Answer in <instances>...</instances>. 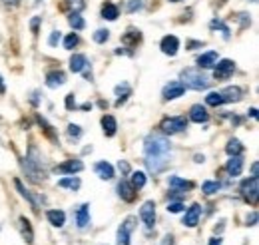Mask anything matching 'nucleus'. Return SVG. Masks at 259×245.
I'll return each instance as SVG.
<instances>
[{
	"label": "nucleus",
	"instance_id": "34",
	"mask_svg": "<svg viewBox=\"0 0 259 245\" xmlns=\"http://www.w3.org/2000/svg\"><path fill=\"white\" fill-rule=\"evenodd\" d=\"M209 28H211V30H220L224 34L226 40H229V36H231V34H229V26H227L224 20H220V18H213V20L209 22Z\"/></svg>",
	"mask_w": 259,
	"mask_h": 245
},
{
	"label": "nucleus",
	"instance_id": "46",
	"mask_svg": "<svg viewBox=\"0 0 259 245\" xmlns=\"http://www.w3.org/2000/svg\"><path fill=\"white\" fill-rule=\"evenodd\" d=\"M235 18L241 22V28H247V26L251 24V18H249L247 14H235Z\"/></svg>",
	"mask_w": 259,
	"mask_h": 245
},
{
	"label": "nucleus",
	"instance_id": "51",
	"mask_svg": "<svg viewBox=\"0 0 259 245\" xmlns=\"http://www.w3.org/2000/svg\"><path fill=\"white\" fill-rule=\"evenodd\" d=\"M197 46H203V42H197V40H194V42H188V50H195Z\"/></svg>",
	"mask_w": 259,
	"mask_h": 245
},
{
	"label": "nucleus",
	"instance_id": "27",
	"mask_svg": "<svg viewBox=\"0 0 259 245\" xmlns=\"http://www.w3.org/2000/svg\"><path fill=\"white\" fill-rule=\"evenodd\" d=\"M14 185H16V189L20 191V195H22V197H24V199L30 203V208H32V210H40V199H38V197H34L32 193H30V191H28V189L22 185V182H20V180H14Z\"/></svg>",
	"mask_w": 259,
	"mask_h": 245
},
{
	"label": "nucleus",
	"instance_id": "23",
	"mask_svg": "<svg viewBox=\"0 0 259 245\" xmlns=\"http://www.w3.org/2000/svg\"><path fill=\"white\" fill-rule=\"evenodd\" d=\"M102 132H104L106 138H114V136H116V132H118V122H116L114 116H110V114H104V116H102Z\"/></svg>",
	"mask_w": 259,
	"mask_h": 245
},
{
	"label": "nucleus",
	"instance_id": "10",
	"mask_svg": "<svg viewBox=\"0 0 259 245\" xmlns=\"http://www.w3.org/2000/svg\"><path fill=\"white\" fill-rule=\"evenodd\" d=\"M160 48H162V52L165 54V56L174 58V56L180 52V38H178V36H174V34L163 36L162 42H160Z\"/></svg>",
	"mask_w": 259,
	"mask_h": 245
},
{
	"label": "nucleus",
	"instance_id": "20",
	"mask_svg": "<svg viewBox=\"0 0 259 245\" xmlns=\"http://www.w3.org/2000/svg\"><path fill=\"white\" fill-rule=\"evenodd\" d=\"M118 195L124 199V201H128V203H132L134 199H136V195H138V191L132 187V184H130V180H120V184H118Z\"/></svg>",
	"mask_w": 259,
	"mask_h": 245
},
{
	"label": "nucleus",
	"instance_id": "32",
	"mask_svg": "<svg viewBox=\"0 0 259 245\" xmlns=\"http://www.w3.org/2000/svg\"><path fill=\"white\" fill-rule=\"evenodd\" d=\"M243 144L237 140V138H233V140H229L227 142V146H226V153L227 155H241L243 153Z\"/></svg>",
	"mask_w": 259,
	"mask_h": 245
},
{
	"label": "nucleus",
	"instance_id": "47",
	"mask_svg": "<svg viewBox=\"0 0 259 245\" xmlns=\"http://www.w3.org/2000/svg\"><path fill=\"white\" fill-rule=\"evenodd\" d=\"M118 170L122 172V176H128L130 172H132L130 164H128V161H124V159H120V161H118Z\"/></svg>",
	"mask_w": 259,
	"mask_h": 245
},
{
	"label": "nucleus",
	"instance_id": "38",
	"mask_svg": "<svg viewBox=\"0 0 259 245\" xmlns=\"http://www.w3.org/2000/svg\"><path fill=\"white\" fill-rule=\"evenodd\" d=\"M144 6H146V0H128L126 2V12H130V14L140 12Z\"/></svg>",
	"mask_w": 259,
	"mask_h": 245
},
{
	"label": "nucleus",
	"instance_id": "9",
	"mask_svg": "<svg viewBox=\"0 0 259 245\" xmlns=\"http://www.w3.org/2000/svg\"><path fill=\"white\" fill-rule=\"evenodd\" d=\"M186 86L180 82V80H174V82H169V84H165L162 90V96L165 102H169V100H178V98H182L184 94H186Z\"/></svg>",
	"mask_w": 259,
	"mask_h": 245
},
{
	"label": "nucleus",
	"instance_id": "22",
	"mask_svg": "<svg viewBox=\"0 0 259 245\" xmlns=\"http://www.w3.org/2000/svg\"><path fill=\"white\" fill-rule=\"evenodd\" d=\"M220 94L224 96V102L231 104V102H241L243 100V90L239 86H227L224 90H220Z\"/></svg>",
	"mask_w": 259,
	"mask_h": 245
},
{
	"label": "nucleus",
	"instance_id": "30",
	"mask_svg": "<svg viewBox=\"0 0 259 245\" xmlns=\"http://www.w3.org/2000/svg\"><path fill=\"white\" fill-rule=\"evenodd\" d=\"M80 178L78 176H64V178H60L58 180V187H62V189H72V191H76V189H80Z\"/></svg>",
	"mask_w": 259,
	"mask_h": 245
},
{
	"label": "nucleus",
	"instance_id": "44",
	"mask_svg": "<svg viewBox=\"0 0 259 245\" xmlns=\"http://www.w3.org/2000/svg\"><path fill=\"white\" fill-rule=\"evenodd\" d=\"M60 40H62V32L54 30L52 34H50V38H48V46H50V48H56Z\"/></svg>",
	"mask_w": 259,
	"mask_h": 245
},
{
	"label": "nucleus",
	"instance_id": "37",
	"mask_svg": "<svg viewBox=\"0 0 259 245\" xmlns=\"http://www.w3.org/2000/svg\"><path fill=\"white\" fill-rule=\"evenodd\" d=\"M78 42H80L78 34H76V32H70L64 40H62V46H64V50H74V48L78 46Z\"/></svg>",
	"mask_w": 259,
	"mask_h": 245
},
{
	"label": "nucleus",
	"instance_id": "36",
	"mask_svg": "<svg viewBox=\"0 0 259 245\" xmlns=\"http://www.w3.org/2000/svg\"><path fill=\"white\" fill-rule=\"evenodd\" d=\"M220 189H222V184H220V182H213V180H207V182L201 184V191H203L205 195H213V193H218Z\"/></svg>",
	"mask_w": 259,
	"mask_h": 245
},
{
	"label": "nucleus",
	"instance_id": "48",
	"mask_svg": "<svg viewBox=\"0 0 259 245\" xmlns=\"http://www.w3.org/2000/svg\"><path fill=\"white\" fill-rule=\"evenodd\" d=\"M40 22H42V16H34L32 20H30V28H32L34 34H38V26H40Z\"/></svg>",
	"mask_w": 259,
	"mask_h": 245
},
{
	"label": "nucleus",
	"instance_id": "7",
	"mask_svg": "<svg viewBox=\"0 0 259 245\" xmlns=\"http://www.w3.org/2000/svg\"><path fill=\"white\" fill-rule=\"evenodd\" d=\"M140 219L144 221L146 229H154L156 227V201L148 199V201L142 203V208H140Z\"/></svg>",
	"mask_w": 259,
	"mask_h": 245
},
{
	"label": "nucleus",
	"instance_id": "33",
	"mask_svg": "<svg viewBox=\"0 0 259 245\" xmlns=\"http://www.w3.org/2000/svg\"><path fill=\"white\" fill-rule=\"evenodd\" d=\"M68 24L74 28V32L76 30H84L86 28V20L78 14V12H70V16H68Z\"/></svg>",
	"mask_w": 259,
	"mask_h": 245
},
{
	"label": "nucleus",
	"instance_id": "45",
	"mask_svg": "<svg viewBox=\"0 0 259 245\" xmlns=\"http://www.w3.org/2000/svg\"><path fill=\"white\" fill-rule=\"evenodd\" d=\"M64 104H66V110H70V112L78 108V104H76V96H74V94H68V96H66Z\"/></svg>",
	"mask_w": 259,
	"mask_h": 245
},
{
	"label": "nucleus",
	"instance_id": "43",
	"mask_svg": "<svg viewBox=\"0 0 259 245\" xmlns=\"http://www.w3.org/2000/svg\"><path fill=\"white\" fill-rule=\"evenodd\" d=\"M167 212L169 214H180V212H186V206H184V201H169Z\"/></svg>",
	"mask_w": 259,
	"mask_h": 245
},
{
	"label": "nucleus",
	"instance_id": "35",
	"mask_svg": "<svg viewBox=\"0 0 259 245\" xmlns=\"http://www.w3.org/2000/svg\"><path fill=\"white\" fill-rule=\"evenodd\" d=\"M224 96L220 92H209L205 96V106H211V108H218V106H224Z\"/></svg>",
	"mask_w": 259,
	"mask_h": 245
},
{
	"label": "nucleus",
	"instance_id": "12",
	"mask_svg": "<svg viewBox=\"0 0 259 245\" xmlns=\"http://www.w3.org/2000/svg\"><path fill=\"white\" fill-rule=\"evenodd\" d=\"M226 172L229 178H239L243 172V155H229L226 164Z\"/></svg>",
	"mask_w": 259,
	"mask_h": 245
},
{
	"label": "nucleus",
	"instance_id": "14",
	"mask_svg": "<svg viewBox=\"0 0 259 245\" xmlns=\"http://www.w3.org/2000/svg\"><path fill=\"white\" fill-rule=\"evenodd\" d=\"M90 223H92L90 206H88V203H82V206L76 210V225H78V229H88Z\"/></svg>",
	"mask_w": 259,
	"mask_h": 245
},
{
	"label": "nucleus",
	"instance_id": "8",
	"mask_svg": "<svg viewBox=\"0 0 259 245\" xmlns=\"http://www.w3.org/2000/svg\"><path fill=\"white\" fill-rule=\"evenodd\" d=\"M235 72V62L224 58V60H218L213 66V78L215 80H229Z\"/></svg>",
	"mask_w": 259,
	"mask_h": 245
},
{
	"label": "nucleus",
	"instance_id": "42",
	"mask_svg": "<svg viewBox=\"0 0 259 245\" xmlns=\"http://www.w3.org/2000/svg\"><path fill=\"white\" fill-rule=\"evenodd\" d=\"M36 120H38V124H40V126L44 128V132H46V136H48L50 140H54V142H56V134H54V130H52V126H50V124L46 122V120H44L42 116H38Z\"/></svg>",
	"mask_w": 259,
	"mask_h": 245
},
{
	"label": "nucleus",
	"instance_id": "25",
	"mask_svg": "<svg viewBox=\"0 0 259 245\" xmlns=\"http://www.w3.org/2000/svg\"><path fill=\"white\" fill-rule=\"evenodd\" d=\"M86 66H88V58H86V54L76 52V54L70 58V72H72V74H80Z\"/></svg>",
	"mask_w": 259,
	"mask_h": 245
},
{
	"label": "nucleus",
	"instance_id": "19",
	"mask_svg": "<svg viewBox=\"0 0 259 245\" xmlns=\"http://www.w3.org/2000/svg\"><path fill=\"white\" fill-rule=\"evenodd\" d=\"M188 120H192V122H195V124H205L209 120V112H207L205 106L194 104V106L190 108V118H188Z\"/></svg>",
	"mask_w": 259,
	"mask_h": 245
},
{
	"label": "nucleus",
	"instance_id": "31",
	"mask_svg": "<svg viewBox=\"0 0 259 245\" xmlns=\"http://www.w3.org/2000/svg\"><path fill=\"white\" fill-rule=\"evenodd\" d=\"M146 182H148V178H146L144 172H130V184L136 191H140L146 185Z\"/></svg>",
	"mask_w": 259,
	"mask_h": 245
},
{
	"label": "nucleus",
	"instance_id": "1",
	"mask_svg": "<svg viewBox=\"0 0 259 245\" xmlns=\"http://www.w3.org/2000/svg\"><path fill=\"white\" fill-rule=\"evenodd\" d=\"M171 157V142L160 132H152L144 140V161L150 174L158 176L167 168Z\"/></svg>",
	"mask_w": 259,
	"mask_h": 245
},
{
	"label": "nucleus",
	"instance_id": "2",
	"mask_svg": "<svg viewBox=\"0 0 259 245\" xmlns=\"http://www.w3.org/2000/svg\"><path fill=\"white\" fill-rule=\"evenodd\" d=\"M20 164H22V170H24L26 178H28L32 184H42V182H46V178H48L46 161H44L42 153L38 152L36 146H30V150H28V153H26V157H24Z\"/></svg>",
	"mask_w": 259,
	"mask_h": 245
},
{
	"label": "nucleus",
	"instance_id": "13",
	"mask_svg": "<svg viewBox=\"0 0 259 245\" xmlns=\"http://www.w3.org/2000/svg\"><path fill=\"white\" fill-rule=\"evenodd\" d=\"M94 174H96L100 180L110 182V180H114L116 170H114V166L108 164V161H96V164H94Z\"/></svg>",
	"mask_w": 259,
	"mask_h": 245
},
{
	"label": "nucleus",
	"instance_id": "4",
	"mask_svg": "<svg viewBox=\"0 0 259 245\" xmlns=\"http://www.w3.org/2000/svg\"><path fill=\"white\" fill-rule=\"evenodd\" d=\"M239 191H241V197L249 203V206H257L259 199V178L251 176L247 180H243L239 185Z\"/></svg>",
	"mask_w": 259,
	"mask_h": 245
},
{
	"label": "nucleus",
	"instance_id": "59",
	"mask_svg": "<svg viewBox=\"0 0 259 245\" xmlns=\"http://www.w3.org/2000/svg\"><path fill=\"white\" fill-rule=\"evenodd\" d=\"M169 2H180V0H169Z\"/></svg>",
	"mask_w": 259,
	"mask_h": 245
},
{
	"label": "nucleus",
	"instance_id": "6",
	"mask_svg": "<svg viewBox=\"0 0 259 245\" xmlns=\"http://www.w3.org/2000/svg\"><path fill=\"white\" fill-rule=\"evenodd\" d=\"M138 225V217L136 215H128L120 227H118V233H116V239H118V245H130V237H132V231L136 229Z\"/></svg>",
	"mask_w": 259,
	"mask_h": 245
},
{
	"label": "nucleus",
	"instance_id": "15",
	"mask_svg": "<svg viewBox=\"0 0 259 245\" xmlns=\"http://www.w3.org/2000/svg\"><path fill=\"white\" fill-rule=\"evenodd\" d=\"M199 217H201V206L199 203H192L188 210H186V215H184V225L186 227H195L199 223Z\"/></svg>",
	"mask_w": 259,
	"mask_h": 245
},
{
	"label": "nucleus",
	"instance_id": "55",
	"mask_svg": "<svg viewBox=\"0 0 259 245\" xmlns=\"http://www.w3.org/2000/svg\"><path fill=\"white\" fill-rule=\"evenodd\" d=\"M80 110H92V104H90V102H86V104H82V106H80Z\"/></svg>",
	"mask_w": 259,
	"mask_h": 245
},
{
	"label": "nucleus",
	"instance_id": "41",
	"mask_svg": "<svg viewBox=\"0 0 259 245\" xmlns=\"http://www.w3.org/2000/svg\"><path fill=\"white\" fill-rule=\"evenodd\" d=\"M92 38H94V42L96 44H106L108 40H110V30H106V28H100L92 34Z\"/></svg>",
	"mask_w": 259,
	"mask_h": 245
},
{
	"label": "nucleus",
	"instance_id": "16",
	"mask_svg": "<svg viewBox=\"0 0 259 245\" xmlns=\"http://www.w3.org/2000/svg\"><path fill=\"white\" fill-rule=\"evenodd\" d=\"M218 60H220L218 52H215V50H207V52H203V54L197 56V68H201V70H211Z\"/></svg>",
	"mask_w": 259,
	"mask_h": 245
},
{
	"label": "nucleus",
	"instance_id": "53",
	"mask_svg": "<svg viewBox=\"0 0 259 245\" xmlns=\"http://www.w3.org/2000/svg\"><path fill=\"white\" fill-rule=\"evenodd\" d=\"M222 243H224L222 237H211V239H209V245H222Z\"/></svg>",
	"mask_w": 259,
	"mask_h": 245
},
{
	"label": "nucleus",
	"instance_id": "26",
	"mask_svg": "<svg viewBox=\"0 0 259 245\" xmlns=\"http://www.w3.org/2000/svg\"><path fill=\"white\" fill-rule=\"evenodd\" d=\"M46 219L52 227H64L66 223V214L62 210H48L46 212Z\"/></svg>",
	"mask_w": 259,
	"mask_h": 245
},
{
	"label": "nucleus",
	"instance_id": "50",
	"mask_svg": "<svg viewBox=\"0 0 259 245\" xmlns=\"http://www.w3.org/2000/svg\"><path fill=\"white\" fill-rule=\"evenodd\" d=\"M162 245H176V239H174V235H165L163 237Z\"/></svg>",
	"mask_w": 259,
	"mask_h": 245
},
{
	"label": "nucleus",
	"instance_id": "11",
	"mask_svg": "<svg viewBox=\"0 0 259 245\" xmlns=\"http://www.w3.org/2000/svg\"><path fill=\"white\" fill-rule=\"evenodd\" d=\"M82 170H84V161L82 159H66V161L56 166V172L58 174H64V176H76Z\"/></svg>",
	"mask_w": 259,
	"mask_h": 245
},
{
	"label": "nucleus",
	"instance_id": "49",
	"mask_svg": "<svg viewBox=\"0 0 259 245\" xmlns=\"http://www.w3.org/2000/svg\"><path fill=\"white\" fill-rule=\"evenodd\" d=\"M245 221H247V223H245L247 227H249V225H251V227H253V225H257V212H251V215H247V219H245Z\"/></svg>",
	"mask_w": 259,
	"mask_h": 245
},
{
	"label": "nucleus",
	"instance_id": "56",
	"mask_svg": "<svg viewBox=\"0 0 259 245\" xmlns=\"http://www.w3.org/2000/svg\"><path fill=\"white\" fill-rule=\"evenodd\" d=\"M249 116H251V118H255V120H257V108H251V110H249Z\"/></svg>",
	"mask_w": 259,
	"mask_h": 245
},
{
	"label": "nucleus",
	"instance_id": "18",
	"mask_svg": "<svg viewBox=\"0 0 259 245\" xmlns=\"http://www.w3.org/2000/svg\"><path fill=\"white\" fill-rule=\"evenodd\" d=\"M64 84H66V74L62 70H50V72L46 74V86H48V88L56 90V88H60V86H64Z\"/></svg>",
	"mask_w": 259,
	"mask_h": 245
},
{
	"label": "nucleus",
	"instance_id": "39",
	"mask_svg": "<svg viewBox=\"0 0 259 245\" xmlns=\"http://www.w3.org/2000/svg\"><path fill=\"white\" fill-rule=\"evenodd\" d=\"M66 134H68L70 140H80V138H82V128H80L78 124H68Z\"/></svg>",
	"mask_w": 259,
	"mask_h": 245
},
{
	"label": "nucleus",
	"instance_id": "24",
	"mask_svg": "<svg viewBox=\"0 0 259 245\" xmlns=\"http://www.w3.org/2000/svg\"><path fill=\"white\" fill-rule=\"evenodd\" d=\"M18 225H20V233H22V239L26 241V243L30 245L34 241V229H32V223H30V219H26L24 215L18 219Z\"/></svg>",
	"mask_w": 259,
	"mask_h": 245
},
{
	"label": "nucleus",
	"instance_id": "40",
	"mask_svg": "<svg viewBox=\"0 0 259 245\" xmlns=\"http://www.w3.org/2000/svg\"><path fill=\"white\" fill-rule=\"evenodd\" d=\"M66 6L70 8V12H82L86 8V0H66Z\"/></svg>",
	"mask_w": 259,
	"mask_h": 245
},
{
	"label": "nucleus",
	"instance_id": "17",
	"mask_svg": "<svg viewBox=\"0 0 259 245\" xmlns=\"http://www.w3.org/2000/svg\"><path fill=\"white\" fill-rule=\"evenodd\" d=\"M167 184H169L171 189L182 191V193H188V191H192V189H194V182L184 180V178H180V176H169V178H167Z\"/></svg>",
	"mask_w": 259,
	"mask_h": 245
},
{
	"label": "nucleus",
	"instance_id": "57",
	"mask_svg": "<svg viewBox=\"0 0 259 245\" xmlns=\"http://www.w3.org/2000/svg\"><path fill=\"white\" fill-rule=\"evenodd\" d=\"M195 161H197V164H203V161H205V157H203V155H199V153H197V155H195Z\"/></svg>",
	"mask_w": 259,
	"mask_h": 245
},
{
	"label": "nucleus",
	"instance_id": "5",
	"mask_svg": "<svg viewBox=\"0 0 259 245\" xmlns=\"http://www.w3.org/2000/svg\"><path fill=\"white\" fill-rule=\"evenodd\" d=\"M188 118L186 116H171V118H165L162 120L160 128H162L163 136H176V134H182L186 128H188Z\"/></svg>",
	"mask_w": 259,
	"mask_h": 245
},
{
	"label": "nucleus",
	"instance_id": "21",
	"mask_svg": "<svg viewBox=\"0 0 259 245\" xmlns=\"http://www.w3.org/2000/svg\"><path fill=\"white\" fill-rule=\"evenodd\" d=\"M140 42H142V32L138 28H134V26H130L128 30L124 32V36H122V44L126 48H136Z\"/></svg>",
	"mask_w": 259,
	"mask_h": 245
},
{
	"label": "nucleus",
	"instance_id": "3",
	"mask_svg": "<svg viewBox=\"0 0 259 245\" xmlns=\"http://www.w3.org/2000/svg\"><path fill=\"white\" fill-rule=\"evenodd\" d=\"M180 82H182L186 88H190V90H197V92L207 90V88H209V84H211L209 76H207L201 68H184V70H182V74H180Z\"/></svg>",
	"mask_w": 259,
	"mask_h": 245
},
{
	"label": "nucleus",
	"instance_id": "54",
	"mask_svg": "<svg viewBox=\"0 0 259 245\" xmlns=\"http://www.w3.org/2000/svg\"><path fill=\"white\" fill-rule=\"evenodd\" d=\"M6 92V84H4V78L0 76V94H4Z\"/></svg>",
	"mask_w": 259,
	"mask_h": 245
},
{
	"label": "nucleus",
	"instance_id": "28",
	"mask_svg": "<svg viewBox=\"0 0 259 245\" xmlns=\"http://www.w3.org/2000/svg\"><path fill=\"white\" fill-rule=\"evenodd\" d=\"M118 16H120V8H118L114 2H106V4L102 6V18H104V20L114 22V20H118Z\"/></svg>",
	"mask_w": 259,
	"mask_h": 245
},
{
	"label": "nucleus",
	"instance_id": "58",
	"mask_svg": "<svg viewBox=\"0 0 259 245\" xmlns=\"http://www.w3.org/2000/svg\"><path fill=\"white\" fill-rule=\"evenodd\" d=\"M8 4H18V0H6Z\"/></svg>",
	"mask_w": 259,
	"mask_h": 245
},
{
	"label": "nucleus",
	"instance_id": "29",
	"mask_svg": "<svg viewBox=\"0 0 259 245\" xmlns=\"http://www.w3.org/2000/svg\"><path fill=\"white\" fill-rule=\"evenodd\" d=\"M114 92H116V96H118V98H116V106L120 108L122 104H126V100L132 96V86H130V84H126V82H124V84H118Z\"/></svg>",
	"mask_w": 259,
	"mask_h": 245
},
{
	"label": "nucleus",
	"instance_id": "52",
	"mask_svg": "<svg viewBox=\"0 0 259 245\" xmlns=\"http://www.w3.org/2000/svg\"><path fill=\"white\" fill-rule=\"evenodd\" d=\"M257 172H259V164L257 161H253V164H251V176L257 178Z\"/></svg>",
	"mask_w": 259,
	"mask_h": 245
}]
</instances>
